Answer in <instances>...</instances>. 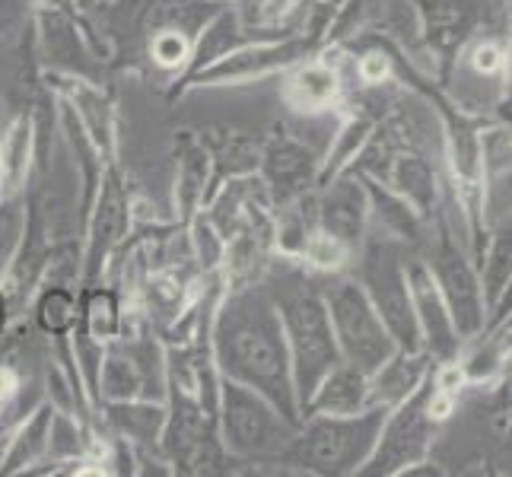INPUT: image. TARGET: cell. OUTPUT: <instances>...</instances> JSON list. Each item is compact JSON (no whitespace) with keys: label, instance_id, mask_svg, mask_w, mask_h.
<instances>
[{"label":"cell","instance_id":"obj_12","mask_svg":"<svg viewBox=\"0 0 512 477\" xmlns=\"http://www.w3.org/2000/svg\"><path fill=\"white\" fill-rule=\"evenodd\" d=\"M325 236L344 242L347 249H357L363 220H366V194L357 185H338L325 204Z\"/></svg>","mask_w":512,"mask_h":477},{"label":"cell","instance_id":"obj_2","mask_svg":"<svg viewBox=\"0 0 512 477\" xmlns=\"http://www.w3.org/2000/svg\"><path fill=\"white\" fill-rule=\"evenodd\" d=\"M274 306L280 309V322H284V334L290 341L296 395L306 404L315 388H319V382L328 376V369L341 363V350L338 341H334L325 296L315 293V287L303 277H293L290 284L277 280Z\"/></svg>","mask_w":512,"mask_h":477},{"label":"cell","instance_id":"obj_15","mask_svg":"<svg viewBox=\"0 0 512 477\" xmlns=\"http://www.w3.org/2000/svg\"><path fill=\"white\" fill-rule=\"evenodd\" d=\"M42 325L48 331H64L70 325V318H74V303H70V296L64 290H51L45 299H42Z\"/></svg>","mask_w":512,"mask_h":477},{"label":"cell","instance_id":"obj_10","mask_svg":"<svg viewBox=\"0 0 512 477\" xmlns=\"http://www.w3.org/2000/svg\"><path fill=\"white\" fill-rule=\"evenodd\" d=\"M436 360L430 350H395L373 376H369V404H382V408H395L411 392H417L420 382L430 376Z\"/></svg>","mask_w":512,"mask_h":477},{"label":"cell","instance_id":"obj_17","mask_svg":"<svg viewBox=\"0 0 512 477\" xmlns=\"http://www.w3.org/2000/svg\"><path fill=\"white\" fill-rule=\"evenodd\" d=\"M509 315H512V274L506 277L503 290L497 293V299H493L490 309H487V328L484 331H493L497 325H503Z\"/></svg>","mask_w":512,"mask_h":477},{"label":"cell","instance_id":"obj_5","mask_svg":"<svg viewBox=\"0 0 512 477\" xmlns=\"http://www.w3.org/2000/svg\"><path fill=\"white\" fill-rule=\"evenodd\" d=\"M325 306L341 360L353 363L360 373L373 376L398 350L395 338L388 334L385 322L373 306V299L366 296L363 284H357V280H341V284L328 287Z\"/></svg>","mask_w":512,"mask_h":477},{"label":"cell","instance_id":"obj_18","mask_svg":"<svg viewBox=\"0 0 512 477\" xmlns=\"http://www.w3.org/2000/svg\"><path fill=\"white\" fill-rule=\"evenodd\" d=\"M497 328H500V325H497ZM503 328H512V315H509V318H506V322H503Z\"/></svg>","mask_w":512,"mask_h":477},{"label":"cell","instance_id":"obj_11","mask_svg":"<svg viewBox=\"0 0 512 477\" xmlns=\"http://www.w3.org/2000/svg\"><path fill=\"white\" fill-rule=\"evenodd\" d=\"M306 408L312 414H357L369 408V376L360 373L353 363L341 360L328 369V376L312 392Z\"/></svg>","mask_w":512,"mask_h":477},{"label":"cell","instance_id":"obj_16","mask_svg":"<svg viewBox=\"0 0 512 477\" xmlns=\"http://www.w3.org/2000/svg\"><path fill=\"white\" fill-rule=\"evenodd\" d=\"M471 67L478 70L481 77H500L503 70L509 67V55L497 45V42H481V45H474L471 51Z\"/></svg>","mask_w":512,"mask_h":477},{"label":"cell","instance_id":"obj_7","mask_svg":"<svg viewBox=\"0 0 512 477\" xmlns=\"http://www.w3.org/2000/svg\"><path fill=\"white\" fill-rule=\"evenodd\" d=\"M360 284L366 296L373 299L379 318L385 322L388 334L395 338L398 350H427L423 334L414 315V299L408 287V264L401 261V252L392 242H376L363 258V277Z\"/></svg>","mask_w":512,"mask_h":477},{"label":"cell","instance_id":"obj_13","mask_svg":"<svg viewBox=\"0 0 512 477\" xmlns=\"http://www.w3.org/2000/svg\"><path fill=\"white\" fill-rule=\"evenodd\" d=\"M487 239H490V245H487V255H484L478 271H481L484 299H487V309H490V303L503 290L506 277L512 274V207L506 210V214H500L497 229H493Z\"/></svg>","mask_w":512,"mask_h":477},{"label":"cell","instance_id":"obj_4","mask_svg":"<svg viewBox=\"0 0 512 477\" xmlns=\"http://www.w3.org/2000/svg\"><path fill=\"white\" fill-rule=\"evenodd\" d=\"M430 398H433V369L420 382L417 392H411L395 408H388L379 443L373 455L366 458L360 474H404L414 465H427L433 436L443 427L430 411Z\"/></svg>","mask_w":512,"mask_h":477},{"label":"cell","instance_id":"obj_9","mask_svg":"<svg viewBox=\"0 0 512 477\" xmlns=\"http://www.w3.org/2000/svg\"><path fill=\"white\" fill-rule=\"evenodd\" d=\"M408 287H411V299H414V315L423 334V347L430 350V357L436 363L443 360H455L462 353V338H458L455 322L449 315V306L443 293H439L436 280L427 268V261H411L408 264Z\"/></svg>","mask_w":512,"mask_h":477},{"label":"cell","instance_id":"obj_14","mask_svg":"<svg viewBox=\"0 0 512 477\" xmlns=\"http://www.w3.org/2000/svg\"><path fill=\"white\" fill-rule=\"evenodd\" d=\"M398 188L404 191V201L417 207V214L433 210V172L420 156H401L398 159Z\"/></svg>","mask_w":512,"mask_h":477},{"label":"cell","instance_id":"obj_1","mask_svg":"<svg viewBox=\"0 0 512 477\" xmlns=\"http://www.w3.org/2000/svg\"><path fill=\"white\" fill-rule=\"evenodd\" d=\"M217 353L229 376L255 388L290 423H296V385L290 347L277 306L264 293L229 299L217 325Z\"/></svg>","mask_w":512,"mask_h":477},{"label":"cell","instance_id":"obj_3","mask_svg":"<svg viewBox=\"0 0 512 477\" xmlns=\"http://www.w3.org/2000/svg\"><path fill=\"white\" fill-rule=\"evenodd\" d=\"M388 408L369 404L357 414H312L303 436H293L290 455L296 465L319 474H353L373 455Z\"/></svg>","mask_w":512,"mask_h":477},{"label":"cell","instance_id":"obj_8","mask_svg":"<svg viewBox=\"0 0 512 477\" xmlns=\"http://www.w3.org/2000/svg\"><path fill=\"white\" fill-rule=\"evenodd\" d=\"M226 443L245 455L280 452L293 443L290 420L249 385H226Z\"/></svg>","mask_w":512,"mask_h":477},{"label":"cell","instance_id":"obj_6","mask_svg":"<svg viewBox=\"0 0 512 477\" xmlns=\"http://www.w3.org/2000/svg\"><path fill=\"white\" fill-rule=\"evenodd\" d=\"M427 268L436 280L439 293L446 299L462 344L481 338L487 328V299H484L481 271H478V264L471 261V255L455 242L446 223L439 226V236H436L430 258H427Z\"/></svg>","mask_w":512,"mask_h":477}]
</instances>
